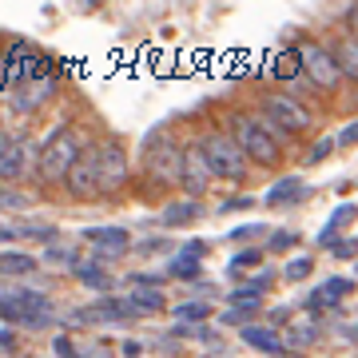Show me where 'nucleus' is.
<instances>
[{"instance_id":"obj_1","label":"nucleus","mask_w":358,"mask_h":358,"mask_svg":"<svg viewBox=\"0 0 358 358\" xmlns=\"http://www.w3.org/2000/svg\"><path fill=\"white\" fill-rule=\"evenodd\" d=\"M84 155H88V136H84L76 124H64V128H56L48 140L40 143L36 176L44 179V183H60V179L72 176V167H76Z\"/></svg>"},{"instance_id":"obj_2","label":"nucleus","mask_w":358,"mask_h":358,"mask_svg":"<svg viewBox=\"0 0 358 358\" xmlns=\"http://www.w3.org/2000/svg\"><path fill=\"white\" fill-rule=\"evenodd\" d=\"M231 140L239 143V152H243L251 164L275 167L282 159V131H275L263 115L235 112L231 115Z\"/></svg>"},{"instance_id":"obj_3","label":"nucleus","mask_w":358,"mask_h":358,"mask_svg":"<svg viewBox=\"0 0 358 358\" xmlns=\"http://www.w3.org/2000/svg\"><path fill=\"white\" fill-rule=\"evenodd\" d=\"M199 152H203V159H207V167H211V176L215 179H227V183H243L247 179L251 159L239 152V143L231 140V136H223V131H207L203 143H199Z\"/></svg>"},{"instance_id":"obj_4","label":"nucleus","mask_w":358,"mask_h":358,"mask_svg":"<svg viewBox=\"0 0 358 358\" xmlns=\"http://www.w3.org/2000/svg\"><path fill=\"white\" fill-rule=\"evenodd\" d=\"M263 120L275 131H282V136H299V131H307L315 124V115L307 112V103H299L294 96H282V92L263 96Z\"/></svg>"},{"instance_id":"obj_5","label":"nucleus","mask_w":358,"mask_h":358,"mask_svg":"<svg viewBox=\"0 0 358 358\" xmlns=\"http://www.w3.org/2000/svg\"><path fill=\"white\" fill-rule=\"evenodd\" d=\"M294 56H299V68L307 72V80H315V88L334 92L343 84V68L334 64V52L319 48V44H299Z\"/></svg>"},{"instance_id":"obj_6","label":"nucleus","mask_w":358,"mask_h":358,"mask_svg":"<svg viewBox=\"0 0 358 358\" xmlns=\"http://www.w3.org/2000/svg\"><path fill=\"white\" fill-rule=\"evenodd\" d=\"M96 164H100V192L115 195L128 187V152L120 140H103L96 148Z\"/></svg>"},{"instance_id":"obj_7","label":"nucleus","mask_w":358,"mask_h":358,"mask_svg":"<svg viewBox=\"0 0 358 358\" xmlns=\"http://www.w3.org/2000/svg\"><path fill=\"white\" fill-rule=\"evenodd\" d=\"M183 155H187V148L171 143V140L159 143V148H148V176L155 183H164V187L183 183Z\"/></svg>"},{"instance_id":"obj_8","label":"nucleus","mask_w":358,"mask_h":358,"mask_svg":"<svg viewBox=\"0 0 358 358\" xmlns=\"http://www.w3.org/2000/svg\"><path fill=\"white\" fill-rule=\"evenodd\" d=\"M140 310L131 307L128 299H96L84 310H68V322L76 327H100V322H131Z\"/></svg>"},{"instance_id":"obj_9","label":"nucleus","mask_w":358,"mask_h":358,"mask_svg":"<svg viewBox=\"0 0 358 358\" xmlns=\"http://www.w3.org/2000/svg\"><path fill=\"white\" fill-rule=\"evenodd\" d=\"M64 187H68L72 199H80V203H88V199L103 195L100 192V164H96V152H88L76 167H72V176L64 179Z\"/></svg>"},{"instance_id":"obj_10","label":"nucleus","mask_w":358,"mask_h":358,"mask_svg":"<svg viewBox=\"0 0 358 358\" xmlns=\"http://www.w3.org/2000/svg\"><path fill=\"white\" fill-rule=\"evenodd\" d=\"M56 88H60V72H56V76L28 80V84L13 88V108H16L20 115H24V112H36L40 103H48L52 96H56Z\"/></svg>"},{"instance_id":"obj_11","label":"nucleus","mask_w":358,"mask_h":358,"mask_svg":"<svg viewBox=\"0 0 358 358\" xmlns=\"http://www.w3.org/2000/svg\"><path fill=\"white\" fill-rule=\"evenodd\" d=\"M32 164V140H4L0 143V183L20 179Z\"/></svg>"},{"instance_id":"obj_12","label":"nucleus","mask_w":358,"mask_h":358,"mask_svg":"<svg viewBox=\"0 0 358 358\" xmlns=\"http://www.w3.org/2000/svg\"><path fill=\"white\" fill-rule=\"evenodd\" d=\"M211 167H207L203 152H199V143L195 148H187V155H183V187H187V199H199V195L211 187Z\"/></svg>"},{"instance_id":"obj_13","label":"nucleus","mask_w":358,"mask_h":358,"mask_svg":"<svg viewBox=\"0 0 358 358\" xmlns=\"http://www.w3.org/2000/svg\"><path fill=\"white\" fill-rule=\"evenodd\" d=\"M315 338H319V319H315L310 310H303V315H291L287 331H282V346H291V350H307Z\"/></svg>"},{"instance_id":"obj_14","label":"nucleus","mask_w":358,"mask_h":358,"mask_svg":"<svg viewBox=\"0 0 358 358\" xmlns=\"http://www.w3.org/2000/svg\"><path fill=\"white\" fill-rule=\"evenodd\" d=\"M350 291H355V282L346 279V275H334V279H327L322 287H315V294L307 299V310L310 315H315V310H327V307H334V303H343Z\"/></svg>"},{"instance_id":"obj_15","label":"nucleus","mask_w":358,"mask_h":358,"mask_svg":"<svg viewBox=\"0 0 358 358\" xmlns=\"http://www.w3.org/2000/svg\"><path fill=\"white\" fill-rule=\"evenodd\" d=\"M84 239H88L96 251H103V255H124L131 243V235L124 227H88L84 231Z\"/></svg>"},{"instance_id":"obj_16","label":"nucleus","mask_w":358,"mask_h":358,"mask_svg":"<svg viewBox=\"0 0 358 358\" xmlns=\"http://www.w3.org/2000/svg\"><path fill=\"white\" fill-rule=\"evenodd\" d=\"M243 343L251 346V350H259V355H279L282 334L275 331V327H267V322H251V327H243Z\"/></svg>"},{"instance_id":"obj_17","label":"nucleus","mask_w":358,"mask_h":358,"mask_svg":"<svg viewBox=\"0 0 358 358\" xmlns=\"http://www.w3.org/2000/svg\"><path fill=\"white\" fill-rule=\"evenodd\" d=\"M195 219H203L199 199H176V203H167L164 211H159V223H164V227H187Z\"/></svg>"},{"instance_id":"obj_18","label":"nucleus","mask_w":358,"mask_h":358,"mask_svg":"<svg viewBox=\"0 0 358 358\" xmlns=\"http://www.w3.org/2000/svg\"><path fill=\"white\" fill-rule=\"evenodd\" d=\"M40 271L36 255H24V251H0V275L4 279H28Z\"/></svg>"},{"instance_id":"obj_19","label":"nucleus","mask_w":358,"mask_h":358,"mask_svg":"<svg viewBox=\"0 0 358 358\" xmlns=\"http://www.w3.org/2000/svg\"><path fill=\"white\" fill-rule=\"evenodd\" d=\"M128 303L140 315H159V310H171L164 299V287H128Z\"/></svg>"},{"instance_id":"obj_20","label":"nucleus","mask_w":358,"mask_h":358,"mask_svg":"<svg viewBox=\"0 0 358 358\" xmlns=\"http://www.w3.org/2000/svg\"><path fill=\"white\" fill-rule=\"evenodd\" d=\"M72 275H76V279L84 282L88 291H100V294L115 291V279H112V275H108V271L100 267V263H80V267L72 271Z\"/></svg>"},{"instance_id":"obj_21","label":"nucleus","mask_w":358,"mask_h":358,"mask_svg":"<svg viewBox=\"0 0 358 358\" xmlns=\"http://www.w3.org/2000/svg\"><path fill=\"white\" fill-rule=\"evenodd\" d=\"M171 315H176L179 327H195V322L211 319V307H207L203 299H187V303H179V307H171Z\"/></svg>"},{"instance_id":"obj_22","label":"nucleus","mask_w":358,"mask_h":358,"mask_svg":"<svg viewBox=\"0 0 358 358\" xmlns=\"http://www.w3.org/2000/svg\"><path fill=\"white\" fill-rule=\"evenodd\" d=\"M355 215H358V207L355 203H343V207H334V215L327 219V227L319 231V243H331L334 235L346 227V223H355Z\"/></svg>"},{"instance_id":"obj_23","label":"nucleus","mask_w":358,"mask_h":358,"mask_svg":"<svg viewBox=\"0 0 358 358\" xmlns=\"http://www.w3.org/2000/svg\"><path fill=\"white\" fill-rule=\"evenodd\" d=\"M299 195H303V179H299V176H287V179H279V183L267 192V203L279 207V203H291V199H299Z\"/></svg>"},{"instance_id":"obj_24","label":"nucleus","mask_w":358,"mask_h":358,"mask_svg":"<svg viewBox=\"0 0 358 358\" xmlns=\"http://www.w3.org/2000/svg\"><path fill=\"white\" fill-rule=\"evenodd\" d=\"M167 279L199 282V279H203V263H199V259H183V255H176V259H171V267H167Z\"/></svg>"},{"instance_id":"obj_25","label":"nucleus","mask_w":358,"mask_h":358,"mask_svg":"<svg viewBox=\"0 0 358 358\" xmlns=\"http://www.w3.org/2000/svg\"><path fill=\"white\" fill-rule=\"evenodd\" d=\"M255 310H259V303H235L231 310L219 315V322H223V327H251V322H255Z\"/></svg>"},{"instance_id":"obj_26","label":"nucleus","mask_w":358,"mask_h":358,"mask_svg":"<svg viewBox=\"0 0 358 358\" xmlns=\"http://www.w3.org/2000/svg\"><path fill=\"white\" fill-rule=\"evenodd\" d=\"M334 64L343 68V76H355L358 80V44H355V40H343V44L334 48Z\"/></svg>"},{"instance_id":"obj_27","label":"nucleus","mask_w":358,"mask_h":358,"mask_svg":"<svg viewBox=\"0 0 358 358\" xmlns=\"http://www.w3.org/2000/svg\"><path fill=\"white\" fill-rule=\"evenodd\" d=\"M44 263H52V267H80V259L72 247H60V243H48V251H44Z\"/></svg>"},{"instance_id":"obj_28","label":"nucleus","mask_w":358,"mask_h":358,"mask_svg":"<svg viewBox=\"0 0 358 358\" xmlns=\"http://www.w3.org/2000/svg\"><path fill=\"white\" fill-rule=\"evenodd\" d=\"M263 294H267V279H255V282L235 287V291H231V303H259Z\"/></svg>"},{"instance_id":"obj_29","label":"nucleus","mask_w":358,"mask_h":358,"mask_svg":"<svg viewBox=\"0 0 358 358\" xmlns=\"http://www.w3.org/2000/svg\"><path fill=\"white\" fill-rule=\"evenodd\" d=\"M28 207V195L8 187V183H0V211H24Z\"/></svg>"},{"instance_id":"obj_30","label":"nucleus","mask_w":358,"mask_h":358,"mask_svg":"<svg viewBox=\"0 0 358 358\" xmlns=\"http://www.w3.org/2000/svg\"><path fill=\"white\" fill-rule=\"evenodd\" d=\"M310 271H315V259H307V255H303V259H291V263L282 267V275H287L291 282H303V279L310 275Z\"/></svg>"},{"instance_id":"obj_31","label":"nucleus","mask_w":358,"mask_h":358,"mask_svg":"<svg viewBox=\"0 0 358 358\" xmlns=\"http://www.w3.org/2000/svg\"><path fill=\"white\" fill-rule=\"evenodd\" d=\"M294 243H299V235H294V231H271V243H267V251L282 255V251H291Z\"/></svg>"},{"instance_id":"obj_32","label":"nucleus","mask_w":358,"mask_h":358,"mask_svg":"<svg viewBox=\"0 0 358 358\" xmlns=\"http://www.w3.org/2000/svg\"><path fill=\"white\" fill-rule=\"evenodd\" d=\"M334 148H338L334 140H319V143H315V148H310L307 155H303V167H315V164H322V159H327V155L334 152Z\"/></svg>"},{"instance_id":"obj_33","label":"nucleus","mask_w":358,"mask_h":358,"mask_svg":"<svg viewBox=\"0 0 358 358\" xmlns=\"http://www.w3.org/2000/svg\"><path fill=\"white\" fill-rule=\"evenodd\" d=\"M16 231H20V239H56V231L48 227V223H16Z\"/></svg>"},{"instance_id":"obj_34","label":"nucleus","mask_w":358,"mask_h":358,"mask_svg":"<svg viewBox=\"0 0 358 358\" xmlns=\"http://www.w3.org/2000/svg\"><path fill=\"white\" fill-rule=\"evenodd\" d=\"M263 263V251H239L231 259V271H243V267H259Z\"/></svg>"},{"instance_id":"obj_35","label":"nucleus","mask_w":358,"mask_h":358,"mask_svg":"<svg viewBox=\"0 0 358 358\" xmlns=\"http://www.w3.org/2000/svg\"><path fill=\"white\" fill-rule=\"evenodd\" d=\"M52 350H56V355H60V358H80L76 343H72L68 334H56V338H52Z\"/></svg>"},{"instance_id":"obj_36","label":"nucleus","mask_w":358,"mask_h":358,"mask_svg":"<svg viewBox=\"0 0 358 358\" xmlns=\"http://www.w3.org/2000/svg\"><path fill=\"white\" fill-rule=\"evenodd\" d=\"M251 207H255V195H239V199L219 203V211H251Z\"/></svg>"},{"instance_id":"obj_37","label":"nucleus","mask_w":358,"mask_h":358,"mask_svg":"<svg viewBox=\"0 0 358 358\" xmlns=\"http://www.w3.org/2000/svg\"><path fill=\"white\" fill-rule=\"evenodd\" d=\"M334 143H338V148H355V143H358V120H355V124H346Z\"/></svg>"},{"instance_id":"obj_38","label":"nucleus","mask_w":358,"mask_h":358,"mask_svg":"<svg viewBox=\"0 0 358 358\" xmlns=\"http://www.w3.org/2000/svg\"><path fill=\"white\" fill-rule=\"evenodd\" d=\"M76 350H80V358H112V350H108V346H100V343L76 346Z\"/></svg>"},{"instance_id":"obj_39","label":"nucleus","mask_w":358,"mask_h":358,"mask_svg":"<svg viewBox=\"0 0 358 358\" xmlns=\"http://www.w3.org/2000/svg\"><path fill=\"white\" fill-rule=\"evenodd\" d=\"M179 255H183V259H199V263H203V239H192V243H183V247H179Z\"/></svg>"},{"instance_id":"obj_40","label":"nucleus","mask_w":358,"mask_h":358,"mask_svg":"<svg viewBox=\"0 0 358 358\" xmlns=\"http://www.w3.org/2000/svg\"><path fill=\"white\" fill-rule=\"evenodd\" d=\"M140 251H143V255H164L167 239H155V235H152V239H143V243H140Z\"/></svg>"},{"instance_id":"obj_41","label":"nucleus","mask_w":358,"mask_h":358,"mask_svg":"<svg viewBox=\"0 0 358 358\" xmlns=\"http://www.w3.org/2000/svg\"><path fill=\"white\" fill-rule=\"evenodd\" d=\"M358 239H338V247H334V255H338V259H355L358 255Z\"/></svg>"},{"instance_id":"obj_42","label":"nucleus","mask_w":358,"mask_h":358,"mask_svg":"<svg viewBox=\"0 0 358 358\" xmlns=\"http://www.w3.org/2000/svg\"><path fill=\"white\" fill-rule=\"evenodd\" d=\"M263 223H247V227H239V231H231V239H251V235H263Z\"/></svg>"},{"instance_id":"obj_43","label":"nucleus","mask_w":358,"mask_h":358,"mask_svg":"<svg viewBox=\"0 0 358 358\" xmlns=\"http://www.w3.org/2000/svg\"><path fill=\"white\" fill-rule=\"evenodd\" d=\"M0 350H16V331H8V327L0 331Z\"/></svg>"},{"instance_id":"obj_44","label":"nucleus","mask_w":358,"mask_h":358,"mask_svg":"<svg viewBox=\"0 0 358 358\" xmlns=\"http://www.w3.org/2000/svg\"><path fill=\"white\" fill-rule=\"evenodd\" d=\"M16 239H20V231L8 227V223H0V243H16Z\"/></svg>"},{"instance_id":"obj_45","label":"nucleus","mask_w":358,"mask_h":358,"mask_svg":"<svg viewBox=\"0 0 358 358\" xmlns=\"http://www.w3.org/2000/svg\"><path fill=\"white\" fill-rule=\"evenodd\" d=\"M207 358H227V355H207Z\"/></svg>"},{"instance_id":"obj_46","label":"nucleus","mask_w":358,"mask_h":358,"mask_svg":"<svg viewBox=\"0 0 358 358\" xmlns=\"http://www.w3.org/2000/svg\"><path fill=\"white\" fill-rule=\"evenodd\" d=\"M355 334H358V331H355Z\"/></svg>"}]
</instances>
